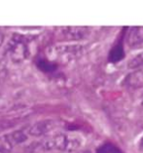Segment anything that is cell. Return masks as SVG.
Wrapping results in <instances>:
<instances>
[{"label": "cell", "mask_w": 143, "mask_h": 153, "mask_svg": "<svg viewBox=\"0 0 143 153\" xmlns=\"http://www.w3.org/2000/svg\"><path fill=\"white\" fill-rule=\"evenodd\" d=\"M90 34L89 27H62L61 35L63 39L69 41H77L85 39Z\"/></svg>", "instance_id": "cell-5"}, {"label": "cell", "mask_w": 143, "mask_h": 153, "mask_svg": "<svg viewBox=\"0 0 143 153\" xmlns=\"http://www.w3.org/2000/svg\"><path fill=\"white\" fill-rule=\"evenodd\" d=\"M4 40H5V34H4V32L0 29V47H1L3 42H4Z\"/></svg>", "instance_id": "cell-12"}, {"label": "cell", "mask_w": 143, "mask_h": 153, "mask_svg": "<svg viewBox=\"0 0 143 153\" xmlns=\"http://www.w3.org/2000/svg\"><path fill=\"white\" fill-rule=\"evenodd\" d=\"M36 63H37V66L44 72H54L56 69V63H53L50 61L45 59H39L38 61L36 62Z\"/></svg>", "instance_id": "cell-10"}, {"label": "cell", "mask_w": 143, "mask_h": 153, "mask_svg": "<svg viewBox=\"0 0 143 153\" xmlns=\"http://www.w3.org/2000/svg\"><path fill=\"white\" fill-rule=\"evenodd\" d=\"M83 140L79 136L73 134H58L41 141L40 148L44 150L73 151L82 145Z\"/></svg>", "instance_id": "cell-2"}, {"label": "cell", "mask_w": 143, "mask_h": 153, "mask_svg": "<svg viewBox=\"0 0 143 153\" xmlns=\"http://www.w3.org/2000/svg\"><path fill=\"white\" fill-rule=\"evenodd\" d=\"M127 68L130 69H143V52L130 59Z\"/></svg>", "instance_id": "cell-11"}, {"label": "cell", "mask_w": 143, "mask_h": 153, "mask_svg": "<svg viewBox=\"0 0 143 153\" xmlns=\"http://www.w3.org/2000/svg\"><path fill=\"white\" fill-rule=\"evenodd\" d=\"M27 133L24 129L0 136V153H10L17 145L24 143L27 140Z\"/></svg>", "instance_id": "cell-3"}, {"label": "cell", "mask_w": 143, "mask_h": 153, "mask_svg": "<svg viewBox=\"0 0 143 153\" xmlns=\"http://www.w3.org/2000/svg\"><path fill=\"white\" fill-rule=\"evenodd\" d=\"M125 41L127 45L133 50L143 48V27H127Z\"/></svg>", "instance_id": "cell-4"}, {"label": "cell", "mask_w": 143, "mask_h": 153, "mask_svg": "<svg viewBox=\"0 0 143 153\" xmlns=\"http://www.w3.org/2000/svg\"><path fill=\"white\" fill-rule=\"evenodd\" d=\"M96 153H124L121 148L111 143H105L96 149Z\"/></svg>", "instance_id": "cell-9"}, {"label": "cell", "mask_w": 143, "mask_h": 153, "mask_svg": "<svg viewBox=\"0 0 143 153\" xmlns=\"http://www.w3.org/2000/svg\"><path fill=\"white\" fill-rule=\"evenodd\" d=\"M33 38L30 36L15 33L10 38L6 47V54L14 62H22L31 55Z\"/></svg>", "instance_id": "cell-1"}, {"label": "cell", "mask_w": 143, "mask_h": 153, "mask_svg": "<svg viewBox=\"0 0 143 153\" xmlns=\"http://www.w3.org/2000/svg\"><path fill=\"white\" fill-rule=\"evenodd\" d=\"M3 73H4V68H3V65H1V62H0V80H1Z\"/></svg>", "instance_id": "cell-14"}, {"label": "cell", "mask_w": 143, "mask_h": 153, "mask_svg": "<svg viewBox=\"0 0 143 153\" xmlns=\"http://www.w3.org/2000/svg\"><path fill=\"white\" fill-rule=\"evenodd\" d=\"M138 146H139V149H140L141 151H143V136L141 137V139L139 140V143H138Z\"/></svg>", "instance_id": "cell-13"}, {"label": "cell", "mask_w": 143, "mask_h": 153, "mask_svg": "<svg viewBox=\"0 0 143 153\" xmlns=\"http://www.w3.org/2000/svg\"><path fill=\"white\" fill-rule=\"evenodd\" d=\"M127 30V27H125V32H123L122 38H120L118 40V43L112 48L109 52L108 55V59L109 62L112 63H116L120 62L121 59H124L125 57V51H124V45H123V41L125 40V33Z\"/></svg>", "instance_id": "cell-8"}, {"label": "cell", "mask_w": 143, "mask_h": 153, "mask_svg": "<svg viewBox=\"0 0 143 153\" xmlns=\"http://www.w3.org/2000/svg\"><path fill=\"white\" fill-rule=\"evenodd\" d=\"M123 85L133 90L143 88V69H136L127 74L123 81Z\"/></svg>", "instance_id": "cell-7"}, {"label": "cell", "mask_w": 143, "mask_h": 153, "mask_svg": "<svg viewBox=\"0 0 143 153\" xmlns=\"http://www.w3.org/2000/svg\"><path fill=\"white\" fill-rule=\"evenodd\" d=\"M76 153H92L90 150H83V151H79V152H76Z\"/></svg>", "instance_id": "cell-15"}, {"label": "cell", "mask_w": 143, "mask_h": 153, "mask_svg": "<svg viewBox=\"0 0 143 153\" xmlns=\"http://www.w3.org/2000/svg\"><path fill=\"white\" fill-rule=\"evenodd\" d=\"M56 126V123L53 120H43L36 122L28 129V134L33 137H40L50 133Z\"/></svg>", "instance_id": "cell-6"}]
</instances>
